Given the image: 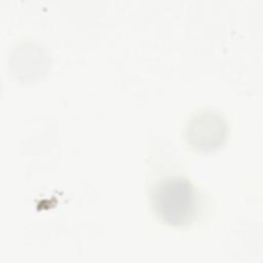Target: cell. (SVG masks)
<instances>
[{
  "label": "cell",
  "mask_w": 263,
  "mask_h": 263,
  "mask_svg": "<svg viewBox=\"0 0 263 263\" xmlns=\"http://www.w3.org/2000/svg\"><path fill=\"white\" fill-rule=\"evenodd\" d=\"M151 208L156 217L171 226H186L199 214L201 198L195 186L181 176L160 179L152 188Z\"/></svg>",
  "instance_id": "obj_1"
}]
</instances>
